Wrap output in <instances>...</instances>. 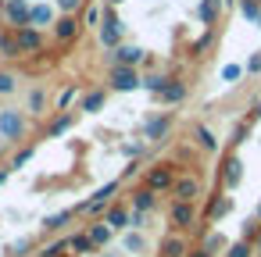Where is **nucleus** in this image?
<instances>
[{
    "label": "nucleus",
    "instance_id": "72a5a7b5",
    "mask_svg": "<svg viewBox=\"0 0 261 257\" xmlns=\"http://www.w3.org/2000/svg\"><path fill=\"white\" fill-rule=\"evenodd\" d=\"M8 47V33H0V50H4Z\"/></svg>",
    "mask_w": 261,
    "mask_h": 257
},
{
    "label": "nucleus",
    "instance_id": "412c9836",
    "mask_svg": "<svg viewBox=\"0 0 261 257\" xmlns=\"http://www.w3.org/2000/svg\"><path fill=\"white\" fill-rule=\"evenodd\" d=\"M168 82H172V79H165V75H150L143 86H147V90H154V93H165V86H168Z\"/></svg>",
    "mask_w": 261,
    "mask_h": 257
},
{
    "label": "nucleus",
    "instance_id": "1a4fd4ad",
    "mask_svg": "<svg viewBox=\"0 0 261 257\" xmlns=\"http://www.w3.org/2000/svg\"><path fill=\"white\" fill-rule=\"evenodd\" d=\"M197 193H200V182H197V179H182V182H175V200H179V204H190Z\"/></svg>",
    "mask_w": 261,
    "mask_h": 257
},
{
    "label": "nucleus",
    "instance_id": "20e7f679",
    "mask_svg": "<svg viewBox=\"0 0 261 257\" xmlns=\"http://www.w3.org/2000/svg\"><path fill=\"white\" fill-rule=\"evenodd\" d=\"M175 182V172L168 168V164H158V168H150V175H147V186L150 189H165V186H172Z\"/></svg>",
    "mask_w": 261,
    "mask_h": 257
},
{
    "label": "nucleus",
    "instance_id": "473e14b6",
    "mask_svg": "<svg viewBox=\"0 0 261 257\" xmlns=\"http://www.w3.org/2000/svg\"><path fill=\"white\" fill-rule=\"evenodd\" d=\"M86 22H90V25H97V22H100V11H97V8H90V11H86Z\"/></svg>",
    "mask_w": 261,
    "mask_h": 257
},
{
    "label": "nucleus",
    "instance_id": "7c9ffc66",
    "mask_svg": "<svg viewBox=\"0 0 261 257\" xmlns=\"http://www.w3.org/2000/svg\"><path fill=\"white\" fill-rule=\"evenodd\" d=\"M207 43H211V33H204V36L193 43V50H207Z\"/></svg>",
    "mask_w": 261,
    "mask_h": 257
},
{
    "label": "nucleus",
    "instance_id": "dca6fc26",
    "mask_svg": "<svg viewBox=\"0 0 261 257\" xmlns=\"http://www.w3.org/2000/svg\"><path fill=\"white\" fill-rule=\"evenodd\" d=\"M240 8H243V15H247L254 25H261V4H257V0H243Z\"/></svg>",
    "mask_w": 261,
    "mask_h": 257
},
{
    "label": "nucleus",
    "instance_id": "4be33fe9",
    "mask_svg": "<svg viewBox=\"0 0 261 257\" xmlns=\"http://www.w3.org/2000/svg\"><path fill=\"white\" fill-rule=\"evenodd\" d=\"M197 139H200V147H207V150H215V136L204 129V125H197Z\"/></svg>",
    "mask_w": 261,
    "mask_h": 257
},
{
    "label": "nucleus",
    "instance_id": "0eeeda50",
    "mask_svg": "<svg viewBox=\"0 0 261 257\" xmlns=\"http://www.w3.org/2000/svg\"><path fill=\"white\" fill-rule=\"evenodd\" d=\"M22 132V115L18 111H4V115H0V136H18Z\"/></svg>",
    "mask_w": 261,
    "mask_h": 257
},
{
    "label": "nucleus",
    "instance_id": "e433bc0d",
    "mask_svg": "<svg viewBox=\"0 0 261 257\" xmlns=\"http://www.w3.org/2000/svg\"><path fill=\"white\" fill-rule=\"evenodd\" d=\"M257 218H261V207H257Z\"/></svg>",
    "mask_w": 261,
    "mask_h": 257
},
{
    "label": "nucleus",
    "instance_id": "bb28decb",
    "mask_svg": "<svg viewBox=\"0 0 261 257\" xmlns=\"http://www.w3.org/2000/svg\"><path fill=\"white\" fill-rule=\"evenodd\" d=\"M225 182H229V186H236V182H240V164H236V161L229 164V172H225Z\"/></svg>",
    "mask_w": 261,
    "mask_h": 257
},
{
    "label": "nucleus",
    "instance_id": "c85d7f7f",
    "mask_svg": "<svg viewBox=\"0 0 261 257\" xmlns=\"http://www.w3.org/2000/svg\"><path fill=\"white\" fill-rule=\"evenodd\" d=\"M247 253H250V246H247V243H236V246L229 250V257H247Z\"/></svg>",
    "mask_w": 261,
    "mask_h": 257
},
{
    "label": "nucleus",
    "instance_id": "4c0bfd02",
    "mask_svg": "<svg viewBox=\"0 0 261 257\" xmlns=\"http://www.w3.org/2000/svg\"><path fill=\"white\" fill-rule=\"evenodd\" d=\"M257 115H261V107H257Z\"/></svg>",
    "mask_w": 261,
    "mask_h": 257
},
{
    "label": "nucleus",
    "instance_id": "f704fd0d",
    "mask_svg": "<svg viewBox=\"0 0 261 257\" xmlns=\"http://www.w3.org/2000/svg\"><path fill=\"white\" fill-rule=\"evenodd\" d=\"M193 257H211V253H207V250H197V253H193Z\"/></svg>",
    "mask_w": 261,
    "mask_h": 257
},
{
    "label": "nucleus",
    "instance_id": "cd10ccee",
    "mask_svg": "<svg viewBox=\"0 0 261 257\" xmlns=\"http://www.w3.org/2000/svg\"><path fill=\"white\" fill-rule=\"evenodd\" d=\"M29 107H33V111H40V107H43V93H40V90H33V97H29Z\"/></svg>",
    "mask_w": 261,
    "mask_h": 257
},
{
    "label": "nucleus",
    "instance_id": "a878e982",
    "mask_svg": "<svg viewBox=\"0 0 261 257\" xmlns=\"http://www.w3.org/2000/svg\"><path fill=\"white\" fill-rule=\"evenodd\" d=\"M222 79H225V82H236V79H240V68H236V65H225V68H222Z\"/></svg>",
    "mask_w": 261,
    "mask_h": 257
},
{
    "label": "nucleus",
    "instance_id": "6e6552de",
    "mask_svg": "<svg viewBox=\"0 0 261 257\" xmlns=\"http://www.w3.org/2000/svg\"><path fill=\"white\" fill-rule=\"evenodd\" d=\"M15 43H18V50H40L43 40H40V33H36L33 25H25V29H18V40H15Z\"/></svg>",
    "mask_w": 261,
    "mask_h": 257
},
{
    "label": "nucleus",
    "instance_id": "f03ea898",
    "mask_svg": "<svg viewBox=\"0 0 261 257\" xmlns=\"http://www.w3.org/2000/svg\"><path fill=\"white\" fill-rule=\"evenodd\" d=\"M143 61V50L140 47H115L111 50V65L115 68H133V65H140Z\"/></svg>",
    "mask_w": 261,
    "mask_h": 257
},
{
    "label": "nucleus",
    "instance_id": "4468645a",
    "mask_svg": "<svg viewBox=\"0 0 261 257\" xmlns=\"http://www.w3.org/2000/svg\"><path fill=\"white\" fill-rule=\"evenodd\" d=\"M215 15H218V0H200V22H204V25H211V22H215Z\"/></svg>",
    "mask_w": 261,
    "mask_h": 257
},
{
    "label": "nucleus",
    "instance_id": "f3484780",
    "mask_svg": "<svg viewBox=\"0 0 261 257\" xmlns=\"http://www.w3.org/2000/svg\"><path fill=\"white\" fill-rule=\"evenodd\" d=\"M108 236H111V225H108V221H100V225H93V229H90L93 246H97V243H108Z\"/></svg>",
    "mask_w": 261,
    "mask_h": 257
},
{
    "label": "nucleus",
    "instance_id": "393cba45",
    "mask_svg": "<svg viewBox=\"0 0 261 257\" xmlns=\"http://www.w3.org/2000/svg\"><path fill=\"white\" fill-rule=\"evenodd\" d=\"M11 90H15V75L0 72V93H11Z\"/></svg>",
    "mask_w": 261,
    "mask_h": 257
},
{
    "label": "nucleus",
    "instance_id": "aec40b11",
    "mask_svg": "<svg viewBox=\"0 0 261 257\" xmlns=\"http://www.w3.org/2000/svg\"><path fill=\"white\" fill-rule=\"evenodd\" d=\"M182 250H186L182 239H165V257H182Z\"/></svg>",
    "mask_w": 261,
    "mask_h": 257
},
{
    "label": "nucleus",
    "instance_id": "c756f323",
    "mask_svg": "<svg viewBox=\"0 0 261 257\" xmlns=\"http://www.w3.org/2000/svg\"><path fill=\"white\" fill-rule=\"evenodd\" d=\"M65 129H68V115H61V118L50 125V132H65Z\"/></svg>",
    "mask_w": 261,
    "mask_h": 257
},
{
    "label": "nucleus",
    "instance_id": "f8f14e48",
    "mask_svg": "<svg viewBox=\"0 0 261 257\" xmlns=\"http://www.w3.org/2000/svg\"><path fill=\"white\" fill-rule=\"evenodd\" d=\"M168 125H172V115H161V118H154V122L147 125V136H150V139H158V136H165V132H168Z\"/></svg>",
    "mask_w": 261,
    "mask_h": 257
},
{
    "label": "nucleus",
    "instance_id": "5701e85b",
    "mask_svg": "<svg viewBox=\"0 0 261 257\" xmlns=\"http://www.w3.org/2000/svg\"><path fill=\"white\" fill-rule=\"evenodd\" d=\"M72 246H75V250H83V253H86V250H93V239H90V236H83V232H79V236H75V239H72Z\"/></svg>",
    "mask_w": 261,
    "mask_h": 257
},
{
    "label": "nucleus",
    "instance_id": "ddd939ff",
    "mask_svg": "<svg viewBox=\"0 0 261 257\" xmlns=\"http://www.w3.org/2000/svg\"><path fill=\"white\" fill-rule=\"evenodd\" d=\"M172 218L179 221V229H186V225L193 221V211H190V204H175V207H172Z\"/></svg>",
    "mask_w": 261,
    "mask_h": 257
},
{
    "label": "nucleus",
    "instance_id": "2f4dec72",
    "mask_svg": "<svg viewBox=\"0 0 261 257\" xmlns=\"http://www.w3.org/2000/svg\"><path fill=\"white\" fill-rule=\"evenodd\" d=\"M247 72H261V54H254V58L247 61Z\"/></svg>",
    "mask_w": 261,
    "mask_h": 257
},
{
    "label": "nucleus",
    "instance_id": "f257e3e1",
    "mask_svg": "<svg viewBox=\"0 0 261 257\" xmlns=\"http://www.w3.org/2000/svg\"><path fill=\"white\" fill-rule=\"evenodd\" d=\"M29 4H25V0H4V15H8V22L11 25H18V29H25L29 25Z\"/></svg>",
    "mask_w": 261,
    "mask_h": 257
},
{
    "label": "nucleus",
    "instance_id": "423d86ee",
    "mask_svg": "<svg viewBox=\"0 0 261 257\" xmlns=\"http://www.w3.org/2000/svg\"><path fill=\"white\" fill-rule=\"evenodd\" d=\"M111 86L115 90H133V86H140V75L133 68H111Z\"/></svg>",
    "mask_w": 261,
    "mask_h": 257
},
{
    "label": "nucleus",
    "instance_id": "6ab92c4d",
    "mask_svg": "<svg viewBox=\"0 0 261 257\" xmlns=\"http://www.w3.org/2000/svg\"><path fill=\"white\" fill-rule=\"evenodd\" d=\"M125 221H129V214H125L122 207H111V214H108V225H111V229H122Z\"/></svg>",
    "mask_w": 261,
    "mask_h": 257
},
{
    "label": "nucleus",
    "instance_id": "39448f33",
    "mask_svg": "<svg viewBox=\"0 0 261 257\" xmlns=\"http://www.w3.org/2000/svg\"><path fill=\"white\" fill-rule=\"evenodd\" d=\"M75 36H79V18H75V15H65V18L54 25V40H65V43H68V40H75Z\"/></svg>",
    "mask_w": 261,
    "mask_h": 257
},
{
    "label": "nucleus",
    "instance_id": "2eb2a0df",
    "mask_svg": "<svg viewBox=\"0 0 261 257\" xmlns=\"http://www.w3.org/2000/svg\"><path fill=\"white\" fill-rule=\"evenodd\" d=\"M100 104H104V90H93L83 97V111H100Z\"/></svg>",
    "mask_w": 261,
    "mask_h": 257
},
{
    "label": "nucleus",
    "instance_id": "a211bd4d",
    "mask_svg": "<svg viewBox=\"0 0 261 257\" xmlns=\"http://www.w3.org/2000/svg\"><path fill=\"white\" fill-rule=\"evenodd\" d=\"M150 204H154V193H150V189H143V193L133 196V207H136V211H147Z\"/></svg>",
    "mask_w": 261,
    "mask_h": 257
},
{
    "label": "nucleus",
    "instance_id": "b1692460",
    "mask_svg": "<svg viewBox=\"0 0 261 257\" xmlns=\"http://www.w3.org/2000/svg\"><path fill=\"white\" fill-rule=\"evenodd\" d=\"M58 8H61L65 15H75V11L83 8V0H58Z\"/></svg>",
    "mask_w": 261,
    "mask_h": 257
},
{
    "label": "nucleus",
    "instance_id": "9d476101",
    "mask_svg": "<svg viewBox=\"0 0 261 257\" xmlns=\"http://www.w3.org/2000/svg\"><path fill=\"white\" fill-rule=\"evenodd\" d=\"M50 18H54V15H50V8H47V4H36V8L29 11V25H33V29H36V25H47Z\"/></svg>",
    "mask_w": 261,
    "mask_h": 257
},
{
    "label": "nucleus",
    "instance_id": "c9c22d12",
    "mask_svg": "<svg viewBox=\"0 0 261 257\" xmlns=\"http://www.w3.org/2000/svg\"><path fill=\"white\" fill-rule=\"evenodd\" d=\"M111 4H122V0H111Z\"/></svg>",
    "mask_w": 261,
    "mask_h": 257
},
{
    "label": "nucleus",
    "instance_id": "7ed1b4c3",
    "mask_svg": "<svg viewBox=\"0 0 261 257\" xmlns=\"http://www.w3.org/2000/svg\"><path fill=\"white\" fill-rule=\"evenodd\" d=\"M100 43H104V47H111V50L122 43V25H118L115 11H108V22L100 25Z\"/></svg>",
    "mask_w": 261,
    "mask_h": 257
},
{
    "label": "nucleus",
    "instance_id": "9b49d317",
    "mask_svg": "<svg viewBox=\"0 0 261 257\" xmlns=\"http://www.w3.org/2000/svg\"><path fill=\"white\" fill-rule=\"evenodd\" d=\"M161 97H165V100H168V104H179V100H186V86H182V82H175V79H172V82H168V86H165V93H161Z\"/></svg>",
    "mask_w": 261,
    "mask_h": 257
}]
</instances>
